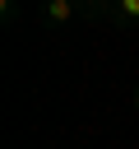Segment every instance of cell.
I'll return each mask as SVG.
<instances>
[{
  "mask_svg": "<svg viewBox=\"0 0 139 149\" xmlns=\"http://www.w3.org/2000/svg\"><path fill=\"white\" fill-rule=\"evenodd\" d=\"M79 14H83L79 0H46V5H42V23H46V28H65V23L79 19Z\"/></svg>",
  "mask_w": 139,
  "mask_h": 149,
  "instance_id": "obj_1",
  "label": "cell"
},
{
  "mask_svg": "<svg viewBox=\"0 0 139 149\" xmlns=\"http://www.w3.org/2000/svg\"><path fill=\"white\" fill-rule=\"evenodd\" d=\"M107 19L116 28H139V0H111L107 5Z\"/></svg>",
  "mask_w": 139,
  "mask_h": 149,
  "instance_id": "obj_2",
  "label": "cell"
},
{
  "mask_svg": "<svg viewBox=\"0 0 139 149\" xmlns=\"http://www.w3.org/2000/svg\"><path fill=\"white\" fill-rule=\"evenodd\" d=\"M134 107H139V88H134Z\"/></svg>",
  "mask_w": 139,
  "mask_h": 149,
  "instance_id": "obj_3",
  "label": "cell"
}]
</instances>
